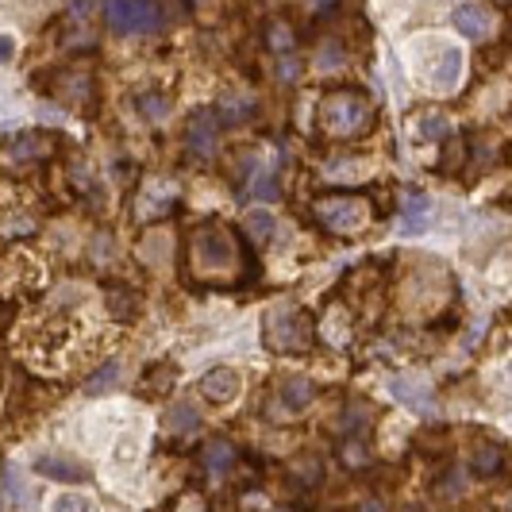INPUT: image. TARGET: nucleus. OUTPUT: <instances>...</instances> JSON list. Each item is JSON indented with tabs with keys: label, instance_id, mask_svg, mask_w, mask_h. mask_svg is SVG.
Instances as JSON below:
<instances>
[{
	"label": "nucleus",
	"instance_id": "412c9836",
	"mask_svg": "<svg viewBox=\"0 0 512 512\" xmlns=\"http://www.w3.org/2000/svg\"><path fill=\"white\" fill-rule=\"evenodd\" d=\"M247 236L259 243H270V236H274V216L266 212V208H254V212H247Z\"/></svg>",
	"mask_w": 512,
	"mask_h": 512
},
{
	"label": "nucleus",
	"instance_id": "39448f33",
	"mask_svg": "<svg viewBox=\"0 0 512 512\" xmlns=\"http://www.w3.org/2000/svg\"><path fill=\"white\" fill-rule=\"evenodd\" d=\"M104 20L116 35H150L162 28V8L158 0H108Z\"/></svg>",
	"mask_w": 512,
	"mask_h": 512
},
{
	"label": "nucleus",
	"instance_id": "c756f323",
	"mask_svg": "<svg viewBox=\"0 0 512 512\" xmlns=\"http://www.w3.org/2000/svg\"><path fill=\"white\" fill-rule=\"evenodd\" d=\"M12 58H16V39L0 31V66H4V62H12Z\"/></svg>",
	"mask_w": 512,
	"mask_h": 512
},
{
	"label": "nucleus",
	"instance_id": "5701e85b",
	"mask_svg": "<svg viewBox=\"0 0 512 512\" xmlns=\"http://www.w3.org/2000/svg\"><path fill=\"white\" fill-rule=\"evenodd\" d=\"M166 424H170V432H196V428H201V416H196L193 404H178Z\"/></svg>",
	"mask_w": 512,
	"mask_h": 512
},
{
	"label": "nucleus",
	"instance_id": "2eb2a0df",
	"mask_svg": "<svg viewBox=\"0 0 512 512\" xmlns=\"http://www.w3.org/2000/svg\"><path fill=\"white\" fill-rule=\"evenodd\" d=\"M8 155L16 158V162H31V158H46L51 155V143L35 132V135H16L12 139V147H8Z\"/></svg>",
	"mask_w": 512,
	"mask_h": 512
},
{
	"label": "nucleus",
	"instance_id": "7ed1b4c3",
	"mask_svg": "<svg viewBox=\"0 0 512 512\" xmlns=\"http://www.w3.org/2000/svg\"><path fill=\"white\" fill-rule=\"evenodd\" d=\"M266 347L274 355H308L312 343H316V332H312L308 312H300L293 305H282L266 316V332H262Z\"/></svg>",
	"mask_w": 512,
	"mask_h": 512
},
{
	"label": "nucleus",
	"instance_id": "f3484780",
	"mask_svg": "<svg viewBox=\"0 0 512 512\" xmlns=\"http://www.w3.org/2000/svg\"><path fill=\"white\" fill-rule=\"evenodd\" d=\"M201 459H204V467L212 474H228L231 462H236V447H231L228 439H212V444L201 451Z\"/></svg>",
	"mask_w": 512,
	"mask_h": 512
},
{
	"label": "nucleus",
	"instance_id": "ddd939ff",
	"mask_svg": "<svg viewBox=\"0 0 512 512\" xmlns=\"http://www.w3.org/2000/svg\"><path fill=\"white\" fill-rule=\"evenodd\" d=\"M459 74H462V54L455 46H444L436 54V69H432V85L436 89H455L459 85Z\"/></svg>",
	"mask_w": 512,
	"mask_h": 512
},
{
	"label": "nucleus",
	"instance_id": "f03ea898",
	"mask_svg": "<svg viewBox=\"0 0 512 512\" xmlns=\"http://www.w3.org/2000/svg\"><path fill=\"white\" fill-rule=\"evenodd\" d=\"M189 254H193V270L201 277H224L239 266V247H236V236L224 228V224H204L193 231V243H189Z\"/></svg>",
	"mask_w": 512,
	"mask_h": 512
},
{
	"label": "nucleus",
	"instance_id": "b1692460",
	"mask_svg": "<svg viewBox=\"0 0 512 512\" xmlns=\"http://www.w3.org/2000/svg\"><path fill=\"white\" fill-rule=\"evenodd\" d=\"M108 312L116 320H135V312H139V300L132 293H120V289H112L108 293Z\"/></svg>",
	"mask_w": 512,
	"mask_h": 512
},
{
	"label": "nucleus",
	"instance_id": "aec40b11",
	"mask_svg": "<svg viewBox=\"0 0 512 512\" xmlns=\"http://www.w3.org/2000/svg\"><path fill=\"white\" fill-rule=\"evenodd\" d=\"M293 43H297V35H293V28H289L285 20H274L270 28H266V46H270V51L285 54V51H293Z\"/></svg>",
	"mask_w": 512,
	"mask_h": 512
},
{
	"label": "nucleus",
	"instance_id": "6ab92c4d",
	"mask_svg": "<svg viewBox=\"0 0 512 512\" xmlns=\"http://www.w3.org/2000/svg\"><path fill=\"white\" fill-rule=\"evenodd\" d=\"M424 224H428V196L409 193L404 196V231H424Z\"/></svg>",
	"mask_w": 512,
	"mask_h": 512
},
{
	"label": "nucleus",
	"instance_id": "4468645a",
	"mask_svg": "<svg viewBox=\"0 0 512 512\" xmlns=\"http://www.w3.org/2000/svg\"><path fill=\"white\" fill-rule=\"evenodd\" d=\"M416 135L428 139V143H444V139L451 135V120L439 108H424L420 116H416Z\"/></svg>",
	"mask_w": 512,
	"mask_h": 512
},
{
	"label": "nucleus",
	"instance_id": "6e6552de",
	"mask_svg": "<svg viewBox=\"0 0 512 512\" xmlns=\"http://www.w3.org/2000/svg\"><path fill=\"white\" fill-rule=\"evenodd\" d=\"M216 120L220 124H228V127H236V124H247L254 112H259V100L247 97V92H224L216 104Z\"/></svg>",
	"mask_w": 512,
	"mask_h": 512
},
{
	"label": "nucleus",
	"instance_id": "423d86ee",
	"mask_svg": "<svg viewBox=\"0 0 512 512\" xmlns=\"http://www.w3.org/2000/svg\"><path fill=\"white\" fill-rule=\"evenodd\" d=\"M216 143H220V120L212 108H201L189 116L185 124V147L193 150L196 158H212L216 155Z\"/></svg>",
	"mask_w": 512,
	"mask_h": 512
},
{
	"label": "nucleus",
	"instance_id": "7c9ffc66",
	"mask_svg": "<svg viewBox=\"0 0 512 512\" xmlns=\"http://www.w3.org/2000/svg\"><path fill=\"white\" fill-rule=\"evenodd\" d=\"M297 74H300V66L293 62V58H285V62H282V66H277V77H282V81H293Z\"/></svg>",
	"mask_w": 512,
	"mask_h": 512
},
{
	"label": "nucleus",
	"instance_id": "393cba45",
	"mask_svg": "<svg viewBox=\"0 0 512 512\" xmlns=\"http://www.w3.org/2000/svg\"><path fill=\"white\" fill-rule=\"evenodd\" d=\"M51 512H97V505H92L89 497H81V493H62V497H54Z\"/></svg>",
	"mask_w": 512,
	"mask_h": 512
},
{
	"label": "nucleus",
	"instance_id": "9b49d317",
	"mask_svg": "<svg viewBox=\"0 0 512 512\" xmlns=\"http://www.w3.org/2000/svg\"><path fill=\"white\" fill-rule=\"evenodd\" d=\"M31 470L43 474V478H51V482H85V478H89V470L81 467V462H74V459H58V455L35 459Z\"/></svg>",
	"mask_w": 512,
	"mask_h": 512
},
{
	"label": "nucleus",
	"instance_id": "2f4dec72",
	"mask_svg": "<svg viewBox=\"0 0 512 512\" xmlns=\"http://www.w3.org/2000/svg\"><path fill=\"white\" fill-rule=\"evenodd\" d=\"M363 512H386V508H381L378 501H370V508H363Z\"/></svg>",
	"mask_w": 512,
	"mask_h": 512
},
{
	"label": "nucleus",
	"instance_id": "f257e3e1",
	"mask_svg": "<svg viewBox=\"0 0 512 512\" xmlns=\"http://www.w3.org/2000/svg\"><path fill=\"white\" fill-rule=\"evenodd\" d=\"M370 116H374V112H370V100L363 97V92L335 89V92H328V97L320 100L316 120H320V127L332 139H355V135H363L370 127Z\"/></svg>",
	"mask_w": 512,
	"mask_h": 512
},
{
	"label": "nucleus",
	"instance_id": "a878e982",
	"mask_svg": "<svg viewBox=\"0 0 512 512\" xmlns=\"http://www.w3.org/2000/svg\"><path fill=\"white\" fill-rule=\"evenodd\" d=\"M62 81H66V100H85L89 97V89H92V81L85 77V74H62Z\"/></svg>",
	"mask_w": 512,
	"mask_h": 512
},
{
	"label": "nucleus",
	"instance_id": "bb28decb",
	"mask_svg": "<svg viewBox=\"0 0 512 512\" xmlns=\"http://www.w3.org/2000/svg\"><path fill=\"white\" fill-rule=\"evenodd\" d=\"M251 193L259 196V201H277V178L274 173H259V178H254V185H251Z\"/></svg>",
	"mask_w": 512,
	"mask_h": 512
},
{
	"label": "nucleus",
	"instance_id": "4be33fe9",
	"mask_svg": "<svg viewBox=\"0 0 512 512\" xmlns=\"http://www.w3.org/2000/svg\"><path fill=\"white\" fill-rule=\"evenodd\" d=\"M135 104H139V112H143V120H150V124H162L170 116V100L162 97V92H143Z\"/></svg>",
	"mask_w": 512,
	"mask_h": 512
},
{
	"label": "nucleus",
	"instance_id": "1a4fd4ad",
	"mask_svg": "<svg viewBox=\"0 0 512 512\" xmlns=\"http://www.w3.org/2000/svg\"><path fill=\"white\" fill-rule=\"evenodd\" d=\"M389 393H393V397H397L401 404H409L412 412H436V397H432V389L420 386V381L389 378Z\"/></svg>",
	"mask_w": 512,
	"mask_h": 512
},
{
	"label": "nucleus",
	"instance_id": "0eeeda50",
	"mask_svg": "<svg viewBox=\"0 0 512 512\" xmlns=\"http://www.w3.org/2000/svg\"><path fill=\"white\" fill-rule=\"evenodd\" d=\"M201 397L212 401V404H231L239 397V374L228 366H216L201 378Z\"/></svg>",
	"mask_w": 512,
	"mask_h": 512
},
{
	"label": "nucleus",
	"instance_id": "20e7f679",
	"mask_svg": "<svg viewBox=\"0 0 512 512\" xmlns=\"http://www.w3.org/2000/svg\"><path fill=\"white\" fill-rule=\"evenodd\" d=\"M316 220L335 236H358L370 224V201L358 193L324 196V201H316Z\"/></svg>",
	"mask_w": 512,
	"mask_h": 512
},
{
	"label": "nucleus",
	"instance_id": "dca6fc26",
	"mask_svg": "<svg viewBox=\"0 0 512 512\" xmlns=\"http://www.w3.org/2000/svg\"><path fill=\"white\" fill-rule=\"evenodd\" d=\"M316 397V386H312L308 378H282V401L289 404V409H305V404Z\"/></svg>",
	"mask_w": 512,
	"mask_h": 512
},
{
	"label": "nucleus",
	"instance_id": "f8f14e48",
	"mask_svg": "<svg viewBox=\"0 0 512 512\" xmlns=\"http://www.w3.org/2000/svg\"><path fill=\"white\" fill-rule=\"evenodd\" d=\"M505 467V447L493 444V439H482V444H474L470 451V470L478 474V478H493L497 470Z\"/></svg>",
	"mask_w": 512,
	"mask_h": 512
},
{
	"label": "nucleus",
	"instance_id": "9d476101",
	"mask_svg": "<svg viewBox=\"0 0 512 512\" xmlns=\"http://www.w3.org/2000/svg\"><path fill=\"white\" fill-rule=\"evenodd\" d=\"M455 31H462L467 39H485L493 31V12L485 4H462L455 12Z\"/></svg>",
	"mask_w": 512,
	"mask_h": 512
},
{
	"label": "nucleus",
	"instance_id": "473e14b6",
	"mask_svg": "<svg viewBox=\"0 0 512 512\" xmlns=\"http://www.w3.org/2000/svg\"><path fill=\"white\" fill-rule=\"evenodd\" d=\"M312 4H316V8H332V0H312Z\"/></svg>",
	"mask_w": 512,
	"mask_h": 512
},
{
	"label": "nucleus",
	"instance_id": "c85d7f7f",
	"mask_svg": "<svg viewBox=\"0 0 512 512\" xmlns=\"http://www.w3.org/2000/svg\"><path fill=\"white\" fill-rule=\"evenodd\" d=\"M340 62H343V51H340V46H332V43L320 46V66H324V69H335Z\"/></svg>",
	"mask_w": 512,
	"mask_h": 512
},
{
	"label": "nucleus",
	"instance_id": "72a5a7b5",
	"mask_svg": "<svg viewBox=\"0 0 512 512\" xmlns=\"http://www.w3.org/2000/svg\"><path fill=\"white\" fill-rule=\"evenodd\" d=\"M189 4H193V8H204V4H208V0H189Z\"/></svg>",
	"mask_w": 512,
	"mask_h": 512
},
{
	"label": "nucleus",
	"instance_id": "a211bd4d",
	"mask_svg": "<svg viewBox=\"0 0 512 512\" xmlns=\"http://www.w3.org/2000/svg\"><path fill=\"white\" fill-rule=\"evenodd\" d=\"M116 378H120V363L116 358H108L100 370H92L89 374V381H85V393L89 397H100V393H108L112 386H116Z\"/></svg>",
	"mask_w": 512,
	"mask_h": 512
},
{
	"label": "nucleus",
	"instance_id": "cd10ccee",
	"mask_svg": "<svg viewBox=\"0 0 512 512\" xmlns=\"http://www.w3.org/2000/svg\"><path fill=\"white\" fill-rule=\"evenodd\" d=\"M366 428H370V412H366V409H347V416H343V432L363 436Z\"/></svg>",
	"mask_w": 512,
	"mask_h": 512
}]
</instances>
